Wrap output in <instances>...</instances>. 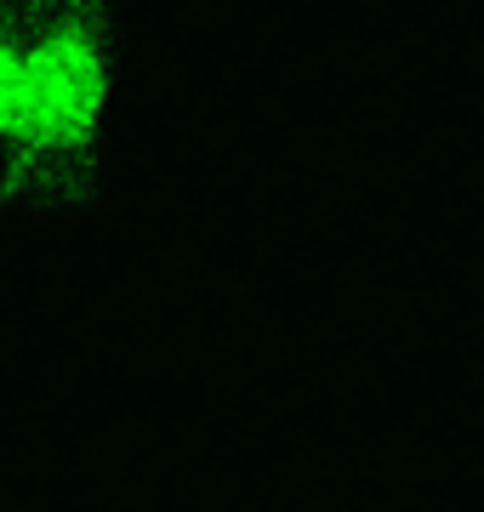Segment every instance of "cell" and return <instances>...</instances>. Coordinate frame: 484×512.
Segmentation results:
<instances>
[{"instance_id":"1","label":"cell","mask_w":484,"mask_h":512,"mask_svg":"<svg viewBox=\"0 0 484 512\" xmlns=\"http://www.w3.org/2000/svg\"><path fill=\"white\" fill-rule=\"evenodd\" d=\"M109 109V63L80 23H57L23 52V137L35 148L92 143Z\"/></svg>"},{"instance_id":"2","label":"cell","mask_w":484,"mask_h":512,"mask_svg":"<svg viewBox=\"0 0 484 512\" xmlns=\"http://www.w3.org/2000/svg\"><path fill=\"white\" fill-rule=\"evenodd\" d=\"M0 137H23V46L0 35Z\"/></svg>"}]
</instances>
